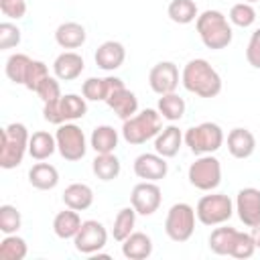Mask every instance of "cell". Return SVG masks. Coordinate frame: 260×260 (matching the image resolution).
Masks as SVG:
<instances>
[{
  "label": "cell",
  "instance_id": "cell-1",
  "mask_svg": "<svg viewBox=\"0 0 260 260\" xmlns=\"http://www.w3.org/2000/svg\"><path fill=\"white\" fill-rule=\"evenodd\" d=\"M181 83L199 98H215L221 91V77L205 59H191L183 67Z\"/></svg>",
  "mask_w": 260,
  "mask_h": 260
},
{
  "label": "cell",
  "instance_id": "cell-2",
  "mask_svg": "<svg viewBox=\"0 0 260 260\" xmlns=\"http://www.w3.org/2000/svg\"><path fill=\"white\" fill-rule=\"evenodd\" d=\"M195 26H197V32H199L201 43L207 49H213V51L225 49L232 43V39H234L232 24L228 22L225 14L219 12V10H211V8L209 10H203L197 16Z\"/></svg>",
  "mask_w": 260,
  "mask_h": 260
},
{
  "label": "cell",
  "instance_id": "cell-3",
  "mask_svg": "<svg viewBox=\"0 0 260 260\" xmlns=\"http://www.w3.org/2000/svg\"><path fill=\"white\" fill-rule=\"evenodd\" d=\"M28 140L30 134L24 124L12 122L2 130V142H0V167L10 171L16 169L24 154L28 152Z\"/></svg>",
  "mask_w": 260,
  "mask_h": 260
},
{
  "label": "cell",
  "instance_id": "cell-4",
  "mask_svg": "<svg viewBox=\"0 0 260 260\" xmlns=\"http://www.w3.org/2000/svg\"><path fill=\"white\" fill-rule=\"evenodd\" d=\"M162 130V116L154 108H146L142 112H136L132 118L124 120L122 124V138L132 144H144L146 140L154 138Z\"/></svg>",
  "mask_w": 260,
  "mask_h": 260
},
{
  "label": "cell",
  "instance_id": "cell-5",
  "mask_svg": "<svg viewBox=\"0 0 260 260\" xmlns=\"http://www.w3.org/2000/svg\"><path fill=\"white\" fill-rule=\"evenodd\" d=\"M185 144L193 154H213L223 144V130L215 122H201L197 126L187 128L183 134Z\"/></svg>",
  "mask_w": 260,
  "mask_h": 260
},
{
  "label": "cell",
  "instance_id": "cell-6",
  "mask_svg": "<svg viewBox=\"0 0 260 260\" xmlns=\"http://www.w3.org/2000/svg\"><path fill=\"white\" fill-rule=\"evenodd\" d=\"M234 201L225 193L203 195L195 205V215L203 225H221L234 215Z\"/></svg>",
  "mask_w": 260,
  "mask_h": 260
},
{
  "label": "cell",
  "instance_id": "cell-7",
  "mask_svg": "<svg viewBox=\"0 0 260 260\" xmlns=\"http://www.w3.org/2000/svg\"><path fill=\"white\" fill-rule=\"evenodd\" d=\"M189 183L199 191H213L221 183V162L213 154H199L187 171Z\"/></svg>",
  "mask_w": 260,
  "mask_h": 260
},
{
  "label": "cell",
  "instance_id": "cell-8",
  "mask_svg": "<svg viewBox=\"0 0 260 260\" xmlns=\"http://www.w3.org/2000/svg\"><path fill=\"white\" fill-rule=\"evenodd\" d=\"M55 140H57V150L59 154L69 160V162H75V160H81L87 152V140H85V134L83 130L75 124V122H65V124H59L57 126V132H55Z\"/></svg>",
  "mask_w": 260,
  "mask_h": 260
},
{
  "label": "cell",
  "instance_id": "cell-9",
  "mask_svg": "<svg viewBox=\"0 0 260 260\" xmlns=\"http://www.w3.org/2000/svg\"><path fill=\"white\" fill-rule=\"evenodd\" d=\"M195 209L189 203H175L167 211L165 232L173 242H187L195 232Z\"/></svg>",
  "mask_w": 260,
  "mask_h": 260
},
{
  "label": "cell",
  "instance_id": "cell-10",
  "mask_svg": "<svg viewBox=\"0 0 260 260\" xmlns=\"http://www.w3.org/2000/svg\"><path fill=\"white\" fill-rule=\"evenodd\" d=\"M108 242V232L104 228L102 221L98 219H87L81 223L79 232L75 234L73 238V246L77 252L81 254H87V256H93L98 254Z\"/></svg>",
  "mask_w": 260,
  "mask_h": 260
},
{
  "label": "cell",
  "instance_id": "cell-11",
  "mask_svg": "<svg viewBox=\"0 0 260 260\" xmlns=\"http://www.w3.org/2000/svg\"><path fill=\"white\" fill-rule=\"evenodd\" d=\"M160 201H162V193L154 181H140L138 185H134L130 193V205L136 209L138 215H144V217L158 211Z\"/></svg>",
  "mask_w": 260,
  "mask_h": 260
},
{
  "label": "cell",
  "instance_id": "cell-12",
  "mask_svg": "<svg viewBox=\"0 0 260 260\" xmlns=\"http://www.w3.org/2000/svg\"><path fill=\"white\" fill-rule=\"evenodd\" d=\"M234 207L244 225L254 228L256 223H260V189H256V187L240 189L236 195Z\"/></svg>",
  "mask_w": 260,
  "mask_h": 260
},
{
  "label": "cell",
  "instance_id": "cell-13",
  "mask_svg": "<svg viewBox=\"0 0 260 260\" xmlns=\"http://www.w3.org/2000/svg\"><path fill=\"white\" fill-rule=\"evenodd\" d=\"M134 175L142 181H160L169 173L167 158L160 156L158 152H142L134 158Z\"/></svg>",
  "mask_w": 260,
  "mask_h": 260
},
{
  "label": "cell",
  "instance_id": "cell-14",
  "mask_svg": "<svg viewBox=\"0 0 260 260\" xmlns=\"http://www.w3.org/2000/svg\"><path fill=\"white\" fill-rule=\"evenodd\" d=\"M148 83H150V89L158 95L175 91L179 85V67L173 61L156 63L148 73Z\"/></svg>",
  "mask_w": 260,
  "mask_h": 260
},
{
  "label": "cell",
  "instance_id": "cell-15",
  "mask_svg": "<svg viewBox=\"0 0 260 260\" xmlns=\"http://www.w3.org/2000/svg\"><path fill=\"white\" fill-rule=\"evenodd\" d=\"M83 69H85L83 57L75 51H63L53 61V73L59 81H73L81 75Z\"/></svg>",
  "mask_w": 260,
  "mask_h": 260
},
{
  "label": "cell",
  "instance_id": "cell-16",
  "mask_svg": "<svg viewBox=\"0 0 260 260\" xmlns=\"http://www.w3.org/2000/svg\"><path fill=\"white\" fill-rule=\"evenodd\" d=\"M95 65L104 71H116L118 67H122L124 59H126V49L122 43L118 41H106L95 49Z\"/></svg>",
  "mask_w": 260,
  "mask_h": 260
},
{
  "label": "cell",
  "instance_id": "cell-17",
  "mask_svg": "<svg viewBox=\"0 0 260 260\" xmlns=\"http://www.w3.org/2000/svg\"><path fill=\"white\" fill-rule=\"evenodd\" d=\"M122 85H124V81L120 77H89L83 81L81 93L89 102H106V98Z\"/></svg>",
  "mask_w": 260,
  "mask_h": 260
},
{
  "label": "cell",
  "instance_id": "cell-18",
  "mask_svg": "<svg viewBox=\"0 0 260 260\" xmlns=\"http://www.w3.org/2000/svg\"><path fill=\"white\" fill-rule=\"evenodd\" d=\"M106 104L114 110V114L122 120H128L132 118L136 112H138V98L134 91H130L126 85L114 89L108 98H106Z\"/></svg>",
  "mask_w": 260,
  "mask_h": 260
},
{
  "label": "cell",
  "instance_id": "cell-19",
  "mask_svg": "<svg viewBox=\"0 0 260 260\" xmlns=\"http://www.w3.org/2000/svg\"><path fill=\"white\" fill-rule=\"evenodd\" d=\"M183 132L171 124L167 128H162L156 136H154V152H158L160 156L165 158H173L177 156V152L181 150V144H183Z\"/></svg>",
  "mask_w": 260,
  "mask_h": 260
},
{
  "label": "cell",
  "instance_id": "cell-20",
  "mask_svg": "<svg viewBox=\"0 0 260 260\" xmlns=\"http://www.w3.org/2000/svg\"><path fill=\"white\" fill-rule=\"evenodd\" d=\"M228 150L234 158H248L256 150V138L248 128H234L228 134Z\"/></svg>",
  "mask_w": 260,
  "mask_h": 260
},
{
  "label": "cell",
  "instance_id": "cell-21",
  "mask_svg": "<svg viewBox=\"0 0 260 260\" xmlns=\"http://www.w3.org/2000/svg\"><path fill=\"white\" fill-rule=\"evenodd\" d=\"M85 39H87V32L83 24L73 22V20L59 24L55 30V41L61 49H79L85 43Z\"/></svg>",
  "mask_w": 260,
  "mask_h": 260
},
{
  "label": "cell",
  "instance_id": "cell-22",
  "mask_svg": "<svg viewBox=\"0 0 260 260\" xmlns=\"http://www.w3.org/2000/svg\"><path fill=\"white\" fill-rule=\"evenodd\" d=\"M122 254L128 260H144L152 254V240L144 232H132L122 242Z\"/></svg>",
  "mask_w": 260,
  "mask_h": 260
},
{
  "label": "cell",
  "instance_id": "cell-23",
  "mask_svg": "<svg viewBox=\"0 0 260 260\" xmlns=\"http://www.w3.org/2000/svg\"><path fill=\"white\" fill-rule=\"evenodd\" d=\"M118 140H120L118 130L110 124H102V126L93 128V132L89 136V146L95 150V154H106V152H114L118 148Z\"/></svg>",
  "mask_w": 260,
  "mask_h": 260
},
{
  "label": "cell",
  "instance_id": "cell-24",
  "mask_svg": "<svg viewBox=\"0 0 260 260\" xmlns=\"http://www.w3.org/2000/svg\"><path fill=\"white\" fill-rule=\"evenodd\" d=\"M28 183L39 191H51L59 185V171L49 162H37L28 171Z\"/></svg>",
  "mask_w": 260,
  "mask_h": 260
},
{
  "label": "cell",
  "instance_id": "cell-25",
  "mask_svg": "<svg viewBox=\"0 0 260 260\" xmlns=\"http://www.w3.org/2000/svg\"><path fill=\"white\" fill-rule=\"evenodd\" d=\"M63 203L65 207H71L75 211H85L93 203V191L85 183H71L63 191Z\"/></svg>",
  "mask_w": 260,
  "mask_h": 260
},
{
  "label": "cell",
  "instance_id": "cell-26",
  "mask_svg": "<svg viewBox=\"0 0 260 260\" xmlns=\"http://www.w3.org/2000/svg\"><path fill=\"white\" fill-rule=\"evenodd\" d=\"M81 223H83V221H81V217H79V211L67 207V209H63V211H59V213L55 215V219H53V232H55V236L61 238V240H73L75 234L79 232Z\"/></svg>",
  "mask_w": 260,
  "mask_h": 260
},
{
  "label": "cell",
  "instance_id": "cell-27",
  "mask_svg": "<svg viewBox=\"0 0 260 260\" xmlns=\"http://www.w3.org/2000/svg\"><path fill=\"white\" fill-rule=\"evenodd\" d=\"M87 114V104L85 98L77 95V93H65L59 98V116H61V124L65 122H75L79 118H83Z\"/></svg>",
  "mask_w": 260,
  "mask_h": 260
},
{
  "label": "cell",
  "instance_id": "cell-28",
  "mask_svg": "<svg viewBox=\"0 0 260 260\" xmlns=\"http://www.w3.org/2000/svg\"><path fill=\"white\" fill-rule=\"evenodd\" d=\"M57 150V140L53 134L45 132V130H39V132H32L30 134V140H28V154L35 158V160H45L49 158L53 152Z\"/></svg>",
  "mask_w": 260,
  "mask_h": 260
},
{
  "label": "cell",
  "instance_id": "cell-29",
  "mask_svg": "<svg viewBox=\"0 0 260 260\" xmlns=\"http://www.w3.org/2000/svg\"><path fill=\"white\" fill-rule=\"evenodd\" d=\"M91 171L100 181H114L118 179L122 165L114 152H106V154H95V158L91 160Z\"/></svg>",
  "mask_w": 260,
  "mask_h": 260
},
{
  "label": "cell",
  "instance_id": "cell-30",
  "mask_svg": "<svg viewBox=\"0 0 260 260\" xmlns=\"http://www.w3.org/2000/svg\"><path fill=\"white\" fill-rule=\"evenodd\" d=\"M185 100L181 98V95H177L175 91H171V93H162L160 98H158V106H156V110H158V114L165 118V120H169V122H179L183 116H185Z\"/></svg>",
  "mask_w": 260,
  "mask_h": 260
},
{
  "label": "cell",
  "instance_id": "cell-31",
  "mask_svg": "<svg viewBox=\"0 0 260 260\" xmlns=\"http://www.w3.org/2000/svg\"><path fill=\"white\" fill-rule=\"evenodd\" d=\"M236 234H238V230L230 228V225L215 228L211 232V236H209V250L213 254H217V256H230L234 240H236Z\"/></svg>",
  "mask_w": 260,
  "mask_h": 260
},
{
  "label": "cell",
  "instance_id": "cell-32",
  "mask_svg": "<svg viewBox=\"0 0 260 260\" xmlns=\"http://www.w3.org/2000/svg\"><path fill=\"white\" fill-rule=\"evenodd\" d=\"M136 209L130 207H122L116 217H114V225H112V236L116 242H124L132 232H134V223H136Z\"/></svg>",
  "mask_w": 260,
  "mask_h": 260
},
{
  "label": "cell",
  "instance_id": "cell-33",
  "mask_svg": "<svg viewBox=\"0 0 260 260\" xmlns=\"http://www.w3.org/2000/svg\"><path fill=\"white\" fill-rule=\"evenodd\" d=\"M30 61H32V59H30L28 55H24V53H12V55L6 59V65H4L6 77H8L12 83L24 85V79H26Z\"/></svg>",
  "mask_w": 260,
  "mask_h": 260
},
{
  "label": "cell",
  "instance_id": "cell-34",
  "mask_svg": "<svg viewBox=\"0 0 260 260\" xmlns=\"http://www.w3.org/2000/svg\"><path fill=\"white\" fill-rule=\"evenodd\" d=\"M167 14L177 24H189V22L197 20V16H199L197 4L193 0H171Z\"/></svg>",
  "mask_w": 260,
  "mask_h": 260
},
{
  "label": "cell",
  "instance_id": "cell-35",
  "mask_svg": "<svg viewBox=\"0 0 260 260\" xmlns=\"http://www.w3.org/2000/svg\"><path fill=\"white\" fill-rule=\"evenodd\" d=\"M26 254H28V246L20 236L8 234V236L2 238V242H0V260H24Z\"/></svg>",
  "mask_w": 260,
  "mask_h": 260
},
{
  "label": "cell",
  "instance_id": "cell-36",
  "mask_svg": "<svg viewBox=\"0 0 260 260\" xmlns=\"http://www.w3.org/2000/svg\"><path fill=\"white\" fill-rule=\"evenodd\" d=\"M230 22L240 26V28H248L256 22V10L252 4L248 2H238L230 8Z\"/></svg>",
  "mask_w": 260,
  "mask_h": 260
},
{
  "label": "cell",
  "instance_id": "cell-37",
  "mask_svg": "<svg viewBox=\"0 0 260 260\" xmlns=\"http://www.w3.org/2000/svg\"><path fill=\"white\" fill-rule=\"evenodd\" d=\"M22 225V217H20V211L14 207V205H0V232L4 236L8 234H16Z\"/></svg>",
  "mask_w": 260,
  "mask_h": 260
},
{
  "label": "cell",
  "instance_id": "cell-38",
  "mask_svg": "<svg viewBox=\"0 0 260 260\" xmlns=\"http://www.w3.org/2000/svg\"><path fill=\"white\" fill-rule=\"evenodd\" d=\"M256 252V244H254V238L252 234H246V232H238L236 234V240H234V246H232V252L230 256L238 258V260H246V258H252Z\"/></svg>",
  "mask_w": 260,
  "mask_h": 260
},
{
  "label": "cell",
  "instance_id": "cell-39",
  "mask_svg": "<svg viewBox=\"0 0 260 260\" xmlns=\"http://www.w3.org/2000/svg\"><path fill=\"white\" fill-rule=\"evenodd\" d=\"M49 77V69L43 61H37L32 59L30 61V67H28V73H26V79H24V87L30 89V91H37V87L41 85V81Z\"/></svg>",
  "mask_w": 260,
  "mask_h": 260
},
{
  "label": "cell",
  "instance_id": "cell-40",
  "mask_svg": "<svg viewBox=\"0 0 260 260\" xmlns=\"http://www.w3.org/2000/svg\"><path fill=\"white\" fill-rule=\"evenodd\" d=\"M35 93L41 98L43 104H49V102L59 100V98H61V85H59V79H57V77H51V75L45 77V79L41 81V85L37 87Z\"/></svg>",
  "mask_w": 260,
  "mask_h": 260
},
{
  "label": "cell",
  "instance_id": "cell-41",
  "mask_svg": "<svg viewBox=\"0 0 260 260\" xmlns=\"http://www.w3.org/2000/svg\"><path fill=\"white\" fill-rule=\"evenodd\" d=\"M20 43V28L12 22H2L0 24V49H12Z\"/></svg>",
  "mask_w": 260,
  "mask_h": 260
},
{
  "label": "cell",
  "instance_id": "cell-42",
  "mask_svg": "<svg viewBox=\"0 0 260 260\" xmlns=\"http://www.w3.org/2000/svg\"><path fill=\"white\" fill-rule=\"evenodd\" d=\"M0 12L6 18L18 20L26 14V2L24 0H0Z\"/></svg>",
  "mask_w": 260,
  "mask_h": 260
},
{
  "label": "cell",
  "instance_id": "cell-43",
  "mask_svg": "<svg viewBox=\"0 0 260 260\" xmlns=\"http://www.w3.org/2000/svg\"><path fill=\"white\" fill-rule=\"evenodd\" d=\"M246 61L254 67V69H260V28H256L248 41V47H246Z\"/></svg>",
  "mask_w": 260,
  "mask_h": 260
},
{
  "label": "cell",
  "instance_id": "cell-44",
  "mask_svg": "<svg viewBox=\"0 0 260 260\" xmlns=\"http://www.w3.org/2000/svg\"><path fill=\"white\" fill-rule=\"evenodd\" d=\"M252 238H254V244H256V250H260V223H256L254 228H252Z\"/></svg>",
  "mask_w": 260,
  "mask_h": 260
},
{
  "label": "cell",
  "instance_id": "cell-45",
  "mask_svg": "<svg viewBox=\"0 0 260 260\" xmlns=\"http://www.w3.org/2000/svg\"><path fill=\"white\" fill-rule=\"evenodd\" d=\"M244 2H248V4H254V2H258V0H244Z\"/></svg>",
  "mask_w": 260,
  "mask_h": 260
}]
</instances>
